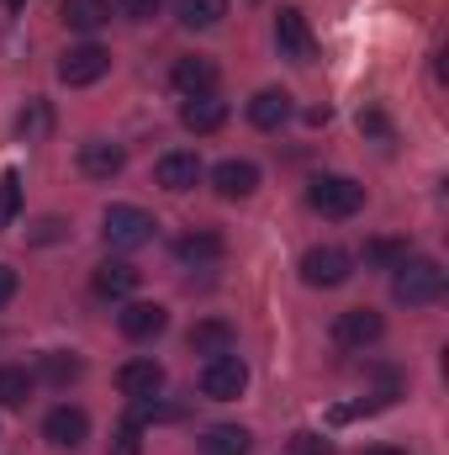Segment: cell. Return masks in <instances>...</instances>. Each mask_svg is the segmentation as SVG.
Returning a JSON list of instances; mask_svg holds the SVG:
<instances>
[{
    "label": "cell",
    "instance_id": "6da1fadb",
    "mask_svg": "<svg viewBox=\"0 0 449 455\" xmlns=\"http://www.w3.org/2000/svg\"><path fill=\"white\" fill-rule=\"evenodd\" d=\"M391 297L402 302V307H429V302H439L445 297V270H439V259H402L397 265V275H391Z\"/></svg>",
    "mask_w": 449,
    "mask_h": 455
},
{
    "label": "cell",
    "instance_id": "7a4b0ae2",
    "mask_svg": "<svg viewBox=\"0 0 449 455\" xmlns=\"http://www.w3.org/2000/svg\"><path fill=\"white\" fill-rule=\"evenodd\" d=\"M307 202H312V212H323V218H354V212L365 207V186L349 180V175H318V180L307 186Z\"/></svg>",
    "mask_w": 449,
    "mask_h": 455
},
{
    "label": "cell",
    "instance_id": "3957f363",
    "mask_svg": "<svg viewBox=\"0 0 449 455\" xmlns=\"http://www.w3.org/2000/svg\"><path fill=\"white\" fill-rule=\"evenodd\" d=\"M275 48L291 64H312L318 59V32H312V21L296 5H280V16H275Z\"/></svg>",
    "mask_w": 449,
    "mask_h": 455
},
{
    "label": "cell",
    "instance_id": "277c9868",
    "mask_svg": "<svg viewBox=\"0 0 449 455\" xmlns=\"http://www.w3.org/2000/svg\"><path fill=\"white\" fill-rule=\"evenodd\" d=\"M243 387H248V365L227 349V355H212L207 365H201V397H212V403H232V397H243Z\"/></svg>",
    "mask_w": 449,
    "mask_h": 455
},
{
    "label": "cell",
    "instance_id": "5b68a950",
    "mask_svg": "<svg viewBox=\"0 0 449 455\" xmlns=\"http://www.w3.org/2000/svg\"><path fill=\"white\" fill-rule=\"evenodd\" d=\"M154 218L143 212V207H106V223H101V233H106V243L112 249H143V243H154Z\"/></svg>",
    "mask_w": 449,
    "mask_h": 455
},
{
    "label": "cell",
    "instance_id": "8992f818",
    "mask_svg": "<svg viewBox=\"0 0 449 455\" xmlns=\"http://www.w3.org/2000/svg\"><path fill=\"white\" fill-rule=\"evenodd\" d=\"M349 275H354V259L343 249H334V243H318V249L302 254V281L307 286H323L328 291V286H343Z\"/></svg>",
    "mask_w": 449,
    "mask_h": 455
},
{
    "label": "cell",
    "instance_id": "52a82bcc",
    "mask_svg": "<svg viewBox=\"0 0 449 455\" xmlns=\"http://www.w3.org/2000/svg\"><path fill=\"white\" fill-rule=\"evenodd\" d=\"M106 69H112V53L101 48V43H85V48H69L64 59H59V80L64 85H96V80H106Z\"/></svg>",
    "mask_w": 449,
    "mask_h": 455
},
{
    "label": "cell",
    "instance_id": "ba28073f",
    "mask_svg": "<svg viewBox=\"0 0 449 455\" xmlns=\"http://www.w3.org/2000/svg\"><path fill=\"white\" fill-rule=\"evenodd\" d=\"M381 334H386V323H381V313H370V307H349V313L334 318L338 349H365V344H375Z\"/></svg>",
    "mask_w": 449,
    "mask_h": 455
},
{
    "label": "cell",
    "instance_id": "9c48e42d",
    "mask_svg": "<svg viewBox=\"0 0 449 455\" xmlns=\"http://www.w3.org/2000/svg\"><path fill=\"white\" fill-rule=\"evenodd\" d=\"M116 329H122V334H127L132 344L159 339V334L169 329V313H164L159 302H127V307L116 313Z\"/></svg>",
    "mask_w": 449,
    "mask_h": 455
},
{
    "label": "cell",
    "instance_id": "30bf717a",
    "mask_svg": "<svg viewBox=\"0 0 449 455\" xmlns=\"http://www.w3.org/2000/svg\"><path fill=\"white\" fill-rule=\"evenodd\" d=\"M122 164H127V148L112 143V138H85V143H80V175L112 180V175H122Z\"/></svg>",
    "mask_w": 449,
    "mask_h": 455
},
{
    "label": "cell",
    "instance_id": "8fae6325",
    "mask_svg": "<svg viewBox=\"0 0 449 455\" xmlns=\"http://www.w3.org/2000/svg\"><path fill=\"white\" fill-rule=\"evenodd\" d=\"M169 80H175L180 96H212V91H217V64L201 59V53H185V59H175Z\"/></svg>",
    "mask_w": 449,
    "mask_h": 455
},
{
    "label": "cell",
    "instance_id": "7c38bea8",
    "mask_svg": "<svg viewBox=\"0 0 449 455\" xmlns=\"http://www.w3.org/2000/svg\"><path fill=\"white\" fill-rule=\"evenodd\" d=\"M43 435H48L59 451H75V445H85V435H91V419H85V408H69V403H59V408L43 419Z\"/></svg>",
    "mask_w": 449,
    "mask_h": 455
},
{
    "label": "cell",
    "instance_id": "4fadbf2b",
    "mask_svg": "<svg viewBox=\"0 0 449 455\" xmlns=\"http://www.w3.org/2000/svg\"><path fill=\"white\" fill-rule=\"evenodd\" d=\"M212 186H217L223 202H243V196L259 191V164H248V159H223V164L212 170Z\"/></svg>",
    "mask_w": 449,
    "mask_h": 455
},
{
    "label": "cell",
    "instance_id": "5bb4252c",
    "mask_svg": "<svg viewBox=\"0 0 449 455\" xmlns=\"http://www.w3.org/2000/svg\"><path fill=\"white\" fill-rule=\"evenodd\" d=\"M116 387H122V397H159L164 392V365L159 360H127L122 371H116Z\"/></svg>",
    "mask_w": 449,
    "mask_h": 455
},
{
    "label": "cell",
    "instance_id": "9a60e30c",
    "mask_svg": "<svg viewBox=\"0 0 449 455\" xmlns=\"http://www.w3.org/2000/svg\"><path fill=\"white\" fill-rule=\"evenodd\" d=\"M154 180H159L164 191H191V186L201 180V159L185 154V148H175V154H164V159L154 164Z\"/></svg>",
    "mask_w": 449,
    "mask_h": 455
},
{
    "label": "cell",
    "instance_id": "2e32d148",
    "mask_svg": "<svg viewBox=\"0 0 449 455\" xmlns=\"http://www.w3.org/2000/svg\"><path fill=\"white\" fill-rule=\"evenodd\" d=\"M291 112H296V107H291V96H286V91H275V85H270V91H259V96L248 101V122H254L259 132H280V127L291 122Z\"/></svg>",
    "mask_w": 449,
    "mask_h": 455
},
{
    "label": "cell",
    "instance_id": "e0dca14e",
    "mask_svg": "<svg viewBox=\"0 0 449 455\" xmlns=\"http://www.w3.org/2000/svg\"><path fill=\"white\" fill-rule=\"evenodd\" d=\"M91 291H96V297H106V302H116V297H132V291H138V270H132L127 259H106V265H96Z\"/></svg>",
    "mask_w": 449,
    "mask_h": 455
},
{
    "label": "cell",
    "instance_id": "ac0fdd59",
    "mask_svg": "<svg viewBox=\"0 0 449 455\" xmlns=\"http://www.w3.org/2000/svg\"><path fill=\"white\" fill-rule=\"evenodd\" d=\"M59 21L69 32H101L112 21V0H64L59 5Z\"/></svg>",
    "mask_w": 449,
    "mask_h": 455
},
{
    "label": "cell",
    "instance_id": "d6986e66",
    "mask_svg": "<svg viewBox=\"0 0 449 455\" xmlns=\"http://www.w3.org/2000/svg\"><path fill=\"white\" fill-rule=\"evenodd\" d=\"M180 122H185L191 132H217L227 122V101H217V96H185Z\"/></svg>",
    "mask_w": 449,
    "mask_h": 455
},
{
    "label": "cell",
    "instance_id": "ffe728a7",
    "mask_svg": "<svg viewBox=\"0 0 449 455\" xmlns=\"http://www.w3.org/2000/svg\"><path fill=\"white\" fill-rule=\"evenodd\" d=\"M254 451V435L243 424H212L201 435V455H248Z\"/></svg>",
    "mask_w": 449,
    "mask_h": 455
},
{
    "label": "cell",
    "instance_id": "44dd1931",
    "mask_svg": "<svg viewBox=\"0 0 449 455\" xmlns=\"http://www.w3.org/2000/svg\"><path fill=\"white\" fill-rule=\"evenodd\" d=\"M232 344H238V334H232V323H223V318H201V323L191 329V349L207 355V360H212V355H227Z\"/></svg>",
    "mask_w": 449,
    "mask_h": 455
},
{
    "label": "cell",
    "instance_id": "7402d4cb",
    "mask_svg": "<svg viewBox=\"0 0 449 455\" xmlns=\"http://www.w3.org/2000/svg\"><path fill=\"white\" fill-rule=\"evenodd\" d=\"M227 16V0H175V21L191 32H207Z\"/></svg>",
    "mask_w": 449,
    "mask_h": 455
},
{
    "label": "cell",
    "instance_id": "603a6c76",
    "mask_svg": "<svg viewBox=\"0 0 449 455\" xmlns=\"http://www.w3.org/2000/svg\"><path fill=\"white\" fill-rule=\"evenodd\" d=\"M175 259H180V265H217V259H223V238H217V233H185V238L175 243Z\"/></svg>",
    "mask_w": 449,
    "mask_h": 455
},
{
    "label": "cell",
    "instance_id": "cb8c5ba5",
    "mask_svg": "<svg viewBox=\"0 0 449 455\" xmlns=\"http://www.w3.org/2000/svg\"><path fill=\"white\" fill-rule=\"evenodd\" d=\"M32 387H37L32 371H21V365H0V408H27Z\"/></svg>",
    "mask_w": 449,
    "mask_h": 455
},
{
    "label": "cell",
    "instance_id": "d4e9b609",
    "mask_svg": "<svg viewBox=\"0 0 449 455\" xmlns=\"http://www.w3.org/2000/svg\"><path fill=\"white\" fill-rule=\"evenodd\" d=\"M365 259H370V265L397 270V265L407 259V243H402V238H370V243H365Z\"/></svg>",
    "mask_w": 449,
    "mask_h": 455
},
{
    "label": "cell",
    "instance_id": "484cf974",
    "mask_svg": "<svg viewBox=\"0 0 449 455\" xmlns=\"http://www.w3.org/2000/svg\"><path fill=\"white\" fill-rule=\"evenodd\" d=\"M37 371H43L53 387H69V381H80V360H75V355H59V349H53V355H43V365H37Z\"/></svg>",
    "mask_w": 449,
    "mask_h": 455
},
{
    "label": "cell",
    "instance_id": "4316f807",
    "mask_svg": "<svg viewBox=\"0 0 449 455\" xmlns=\"http://www.w3.org/2000/svg\"><path fill=\"white\" fill-rule=\"evenodd\" d=\"M48 127H53V112H48V101H27V112L16 116V132H21L27 143H32V138H43Z\"/></svg>",
    "mask_w": 449,
    "mask_h": 455
},
{
    "label": "cell",
    "instance_id": "83f0119b",
    "mask_svg": "<svg viewBox=\"0 0 449 455\" xmlns=\"http://www.w3.org/2000/svg\"><path fill=\"white\" fill-rule=\"evenodd\" d=\"M16 207H21V175L5 170V175H0V228L16 223Z\"/></svg>",
    "mask_w": 449,
    "mask_h": 455
},
{
    "label": "cell",
    "instance_id": "f1b7e54d",
    "mask_svg": "<svg viewBox=\"0 0 449 455\" xmlns=\"http://www.w3.org/2000/svg\"><path fill=\"white\" fill-rule=\"evenodd\" d=\"M286 455H338V451H334V440H323L318 429H296L291 445H286Z\"/></svg>",
    "mask_w": 449,
    "mask_h": 455
},
{
    "label": "cell",
    "instance_id": "f546056e",
    "mask_svg": "<svg viewBox=\"0 0 449 455\" xmlns=\"http://www.w3.org/2000/svg\"><path fill=\"white\" fill-rule=\"evenodd\" d=\"M159 5H164V0H116V16H127V21H154Z\"/></svg>",
    "mask_w": 449,
    "mask_h": 455
},
{
    "label": "cell",
    "instance_id": "4dcf8cb0",
    "mask_svg": "<svg viewBox=\"0 0 449 455\" xmlns=\"http://www.w3.org/2000/svg\"><path fill=\"white\" fill-rule=\"evenodd\" d=\"M112 455H143V440H138V424L127 419L122 429H116V440H112Z\"/></svg>",
    "mask_w": 449,
    "mask_h": 455
},
{
    "label": "cell",
    "instance_id": "1f68e13d",
    "mask_svg": "<svg viewBox=\"0 0 449 455\" xmlns=\"http://www.w3.org/2000/svg\"><path fill=\"white\" fill-rule=\"evenodd\" d=\"M11 297H16V270H11V265H0V307H5Z\"/></svg>",
    "mask_w": 449,
    "mask_h": 455
},
{
    "label": "cell",
    "instance_id": "d6a6232c",
    "mask_svg": "<svg viewBox=\"0 0 449 455\" xmlns=\"http://www.w3.org/2000/svg\"><path fill=\"white\" fill-rule=\"evenodd\" d=\"M359 127H365V132H386V116L381 112H359Z\"/></svg>",
    "mask_w": 449,
    "mask_h": 455
},
{
    "label": "cell",
    "instance_id": "836d02e7",
    "mask_svg": "<svg viewBox=\"0 0 449 455\" xmlns=\"http://www.w3.org/2000/svg\"><path fill=\"white\" fill-rule=\"evenodd\" d=\"M365 455H402V451H391V445H370Z\"/></svg>",
    "mask_w": 449,
    "mask_h": 455
},
{
    "label": "cell",
    "instance_id": "e575fe53",
    "mask_svg": "<svg viewBox=\"0 0 449 455\" xmlns=\"http://www.w3.org/2000/svg\"><path fill=\"white\" fill-rule=\"evenodd\" d=\"M5 5H11V11H21V5H27V0H5Z\"/></svg>",
    "mask_w": 449,
    "mask_h": 455
}]
</instances>
